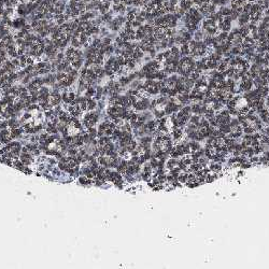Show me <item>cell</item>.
<instances>
[{
    "instance_id": "obj_25",
    "label": "cell",
    "mask_w": 269,
    "mask_h": 269,
    "mask_svg": "<svg viewBox=\"0 0 269 269\" xmlns=\"http://www.w3.org/2000/svg\"><path fill=\"white\" fill-rule=\"evenodd\" d=\"M178 180L180 181L181 183H186L188 180V173H180L179 174V177H178Z\"/></svg>"
},
{
    "instance_id": "obj_11",
    "label": "cell",
    "mask_w": 269,
    "mask_h": 269,
    "mask_svg": "<svg viewBox=\"0 0 269 269\" xmlns=\"http://www.w3.org/2000/svg\"><path fill=\"white\" fill-rule=\"evenodd\" d=\"M12 140H13V138L11 135V129L6 128V129L0 130V144L6 145L9 142H11Z\"/></svg>"
},
{
    "instance_id": "obj_17",
    "label": "cell",
    "mask_w": 269,
    "mask_h": 269,
    "mask_svg": "<svg viewBox=\"0 0 269 269\" xmlns=\"http://www.w3.org/2000/svg\"><path fill=\"white\" fill-rule=\"evenodd\" d=\"M172 136L176 140H180L183 136V131L181 130L180 127H174L173 130H172Z\"/></svg>"
},
{
    "instance_id": "obj_9",
    "label": "cell",
    "mask_w": 269,
    "mask_h": 269,
    "mask_svg": "<svg viewBox=\"0 0 269 269\" xmlns=\"http://www.w3.org/2000/svg\"><path fill=\"white\" fill-rule=\"evenodd\" d=\"M204 28L206 30L208 31L209 34H215L216 32V29H218V26H216V20H213L212 17H209L204 22Z\"/></svg>"
},
{
    "instance_id": "obj_31",
    "label": "cell",
    "mask_w": 269,
    "mask_h": 269,
    "mask_svg": "<svg viewBox=\"0 0 269 269\" xmlns=\"http://www.w3.org/2000/svg\"><path fill=\"white\" fill-rule=\"evenodd\" d=\"M191 121L194 125H196V124H198V122H199V117H198V116H193Z\"/></svg>"
},
{
    "instance_id": "obj_27",
    "label": "cell",
    "mask_w": 269,
    "mask_h": 269,
    "mask_svg": "<svg viewBox=\"0 0 269 269\" xmlns=\"http://www.w3.org/2000/svg\"><path fill=\"white\" fill-rule=\"evenodd\" d=\"M222 16H230V13H232V10L230 9H227V8H222L221 11H220Z\"/></svg>"
},
{
    "instance_id": "obj_22",
    "label": "cell",
    "mask_w": 269,
    "mask_h": 269,
    "mask_svg": "<svg viewBox=\"0 0 269 269\" xmlns=\"http://www.w3.org/2000/svg\"><path fill=\"white\" fill-rule=\"evenodd\" d=\"M248 20H249V14L244 13V12H241L240 17H239V23L242 25V24H245Z\"/></svg>"
},
{
    "instance_id": "obj_6",
    "label": "cell",
    "mask_w": 269,
    "mask_h": 269,
    "mask_svg": "<svg viewBox=\"0 0 269 269\" xmlns=\"http://www.w3.org/2000/svg\"><path fill=\"white\" fill-rule=\"evenodd\" d=\"M143 88L145 89V92L149 95H155V94H157L160 91L158 82H155L153 80H150V79L147 81H145V83L143 84Z\"/></svg>"
},
{
    "instance_id": "obj_19",
    "label": "cell",
    "mask_w": 269,
    "mask_h": 269,
    "mask_svg": "<svg viewBox=\"0 0 269 269\" xmlns=\"http://www.w3.org/2000/svg\"><path fill=\"white\" fill-rule=\"evenodd\" d=\"M180 6L183 10H190L192 7V0H181Z\"/></svg>"
},
{
    "instance_id": "obj_30",
    "label": "cell",
    "mask_w": 269,
    "mask_h": 269,
    "mask_svg": "<svg viewBox=\"0 0 269 269\" xmlns=\"http://www.w3.org/2000/svg\"><path fill=\"white\" fill-rule=\"evenodd\" d=\"M110 43H111V39H110V38H105V39L102 40V44L103 45H109Z\"/></svg>"
},
{
    "instance_id": "obj_3",
    "label": "cell",
    "mask_w": 269,
    "mask_h": 269,
    "mask_svg": "<svg viewBox=\"0 0 269 269\" xmlns=\"http://www.w3.org/2000/svg\"><path fill=\"white\" fill-rule=\"evenodd\" d=\"M177 18L178 17L174 14H167L163 17H157L154 24L156 26H163V27L167 28H173L177 24Z\"/></svg>"
},
{
    "instance_id": "obj_12",
    "label": "cell",
    "mask_w": 269,
    "mask_h": 269,
    "mask_svg": "<svg viewBox=\"0 0 269 269\" xmlns=\"http://www.w3.org/2000/svg\"><path fill=\"white\" fill-rule=\"evenodd\" d=\"M18 158H20V162L24 164L25 166H30L31 164L34 162V155L31 153H24V152H22Z\"/></svg>"
},
{
    "instance_id": "obj_29",
    "label": "cell",
    "mask_w": 269,
    "mask_h": 269,
    "mask_svg": "<svg viewBox=\"0 0 269 269\" xmlns=\"http://www.w3.org/2000/svg\"><path fill=\"white\" fill-rule=\"evenodd\" d=\"M210 0H194V2L196 4H198V6H200V4H206V2H209Z\"/></svg>"
},
{
    "instance_id": "obj_2",
    "label": "cell",
    "mask_w": 269,
    "mask_h": 269,
    "mask_svg": "<svg viewBox=\"0 0 269 269\" xmlns=\"http://www.w3.org/2000/svg\"><path fill=\"white\" fill-rule=\"evenodd\" d=\"M195 63L194 60L192 59V58L190 57H184L182 58L180 61H179V64H178V72L180 73V74L182 75H188L190 74V72L193 70V69L195 68Z\"/></svg>"
},
{
    "instance_id": "obj_18",
    "label": "cell",
    "mask_w": 269,
    "mask_h": 269,
    "mask_svg": "<svg viewBox=\"0 0 269 269\" xmlns=\"http://www.w3.org/2000/svg\"><path fill=\"white\" fill-rule=\"evenodd\" d=\"M167 167L169 168V169H171V170H172V169H174V168L179 167V162H178L176 158H171V159L168 160Z\"/></svg>"
},
{
    "instance_id": "obj_21",
    "label": "cell",
    "mask_w": 269,
    "mask_h": 269,
    "mask_svg": "<svg viewBox=\"0 0 269 269\" xmlns=\"http://www.w3.org/2000/svg\"><path fill=\"white\" fill-rule=\"evenodd\" d=\"M113 9H114L115 12H124V10H125V4H123L122 2L119 1L117 4H114Z\"/></svg>"
},
{
    "instance_id": "obj_20",
    "label": "cell",
    "mask_w": 269,
    "mask_h": 269,
    "mask_svg": "<svg viewBox=\"0 0 269 269\" xmlns=\"http://www.w3.org/2000/svg\"><path fill=\"white\" fill-rule=\"evenodd\" d=\"M227 66H228V61H227V60H223V61H221V63H218V71H220V72L226 71V69H227Z\"/></svg>"
},
{
    "instance_id": "obj_4",
    "label": "cell",
    "mask_w": 269,
    "mask_h": 269,
    "mask_svg": "<svg viewBox=\"0 0 269 269\" xmlns=\"http://www.w3.org/2000/svg\"><path fill=\"white\" fill-rule=\"evenodd\" d=\"M190 51L193 56H202L207 52V45L202 42H197V41H191L190 43Z\"/></svg>"
},
{
    "instance_id": "obj_16",
    "label": "cell",
    "mask_w": 269,
    "mask_h": 269,
    "mask_svg": "<svg viewBox=\"0 0 269 269\" xmlns=\"http://www.w3.org/2000/svg\"><path fill=\"white\" fill-rule=\"evenodd\" d=\"M86 101H87V110L88 111H93V110L96 109L97 101H96L95 98H86Z\"/></svg>"
},
{
    "instance_id": "obj_13",
    "label": "cell",
    "mask_w": 269,
    "mask_h": 269,
    "mask_svg": "<svg viewBox=\"0 0 269 269\" xmlns=\"http://www.w3.org/2000/svg\"><path fill=\"white\" fill-rule=\"evenodd\" d=\"M230 20L232 18L229 16H222L218 22H220V28L223 31H228L230 29Z\"/></svg>"
},
{
    "instance_id": "obj_8",
    "label": "cell",
    "mask_w": 269,
    "mask_h": 269,
    "mask_svg": "<svg viewBox=\"0 0 269 269\" xmlns=\"http://www.w3.org/2000/svg\"><path fill=\"white\" fill-rule=\"evenodd\" d=\"M228 41L230 45H236V46H239V45L242 43L243 41V37L241 36V34L239 32V30H235L232 31V34L228 36Z\"/></svg>"
},
{
    "instance_id": "obj_24",
    "label": "cell",
    "mask_w": 269,
    "mask_h": 269,
    "mask_svg": "<svg viewBox=\"0 0 269 269\" xmlns=\"http://www.w3.org/2000/svg\"><path fill=\"white\" fill-rule=\"evenodd\" d=\"M239 30V32L241 34V36L243 38H245V37H248V34H250V28L249 27H247V26H242L240 29H238Z\"/></svg>"
},
{
    "instance_id": "obj_23",
    "label": "cell",
    "mask_w": 269,
    "mask_h": 269,
    "mask_svg": "<svg viewBox=\"0 0 269 269\" xmlns=\"http://www.w3.org/2000/svg\"><path fill=\"white\" fill-rule=\"evenodd\" d=\"M181 53H182V55L191 54V51H190V45H188V43H184V44H182V46H181Z\"/></svg>"
},
{
    "instance_id": "obj_28",
    "label": "cell",
    "mask_w": 269,
    "mask_h": 269,
    "mask_svg": "<svg viewBox=\"0 0 269 269\" xmlns=\"http://www.w3.org/2000/svg\"><path fill=\"white\" fill-rule=\"evenodd\" d=\"M221 169H222L221 165H220V164H218V163L212 164L211 166H210V170L214 171V172H218V171H221Z\"/></svg>"
},
{
    "instance_id": "obj_26",
    "label": "cell",
    "mask_w": 269,
    "mask_h": 269,
    "mask_svg": "<svg viewBox=\"0 0 269 269\" xmlns=\"http://www.w3.org/2000/svg\"><path fill=\"white\" fill-rule=\"evenodd\" d=\"M190 150H191L192 153L196 152L197 150H199V144H198L197 142H195V141H192V142L190 143Z\"/></svg>"
},
{
    "instance_id": "obj_10",
    "label": "cell",
    "mask_w": 269,
    "mask_h": 269,
    "mask_svg": "<svg viewBox=\"0 0 269 269\" xmlns=\"http://www.w3.org/2000/svg\"><path fill=\"white\" fill-rule=\"evenodd\" d=\"M199 11H200L201 14H204V15L211 16L212 14L214 13V4H210V1H209V2L200 4V6H199Z\"/></svg>"
},
{
    "instance_id": "obj_5",
    "label": "cell",
    "mask_w": 269,
    "mask_h": 269,
    "mask_svg": "<svg viewBox=\"0 0 269 269\" xmlns=\"http://www.w3.org/2000/svg\"><path fill=\"white\" fill-rule=\"evenodd\" d=\"M98 119H99L98 112H96V111L93 110V111H89V112H87L85 115L83 116L82 124H83V126L87 129V128H89V127L94 126L96 123L98 122Z\"/></svg>"
},
{
    "instance_id": "obj_14",
    "label": "cell",
    "mask_w": 269,
    "mask_h": 269,
    "mask_svg": "<svg viewBox=\"0 0 269 269\" xmlns=\"http://www.w3.org/2000/svg\"><path fill=\"white\" fill-rule=\"evenodd\" d=\"M191 39V34L188 32H181L177 38H176V42L177 43H180V44H184L186 43L188 41H190Z\"/></svg>"
},
{
    "instance_id": "obj_7",
    "label": "cell",
    "mask_w": 269,
    "mask_h": 269,
    "mask_svg": "<svg viewBox=\"0 0 269 269\" xmlns=\"http://www.w3.org/2000/svg\"><path fill=\"white\" fill-rule=\"evenodd\" d=\"M262 12L263 9L261 8V6L258 4H252V9H251V11H250L249 13V20L252 22L253 24L256 23V22H258L261 16H262Z\"/></svg>"
},
{
    "instance_id": "obj_1",
    "label": "cell",
    "mask_w": 269,
    "mask_h": 269,
    "mask_svg": "<svg viewBox=\"0 0 269 269\" xmlns=\"http://www.w3.org/2000/svg\"><path fill=\"white\" fill-rule=\"evenodd\" d=\"M200 18H201V14L199 9H196V8L190 9V12L185 15V18H184L186 27L191 31L195 30L197 28V24L198 22L200 20Z\"/></svg>"
},
{
    "instance_id": "obj_15",
    "label": "cell",
    "mask_w": 269,
    "mask_h": 269,
    "mask_svg": "<svg viewBox=\"0 0 269 269\" xmlns=\"http://www.w3.org/2000/svg\"><path fill=\"white\" fill-rule=\"evenodd\" d=\"M252 87V79H243L240 84V88L242 91H249Z\"/></svg>"
}]
</instances>
